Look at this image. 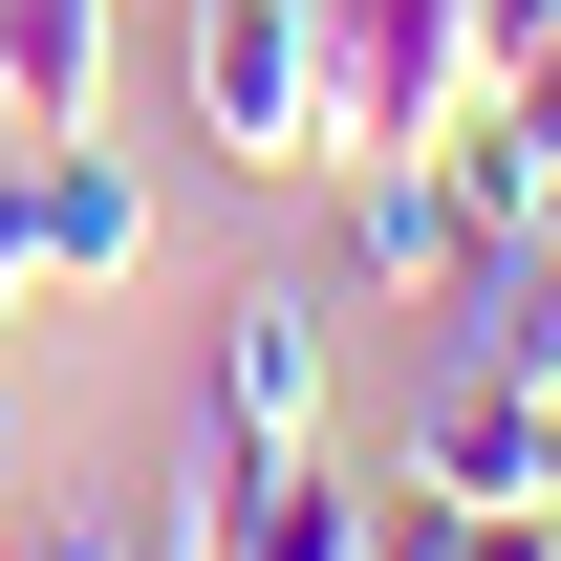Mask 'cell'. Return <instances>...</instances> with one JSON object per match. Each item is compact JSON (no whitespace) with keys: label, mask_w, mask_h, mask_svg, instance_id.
Listing matches in <instances>:
<instances>
[{"label":"cell","mask_w":561,"mask_h":561,"mask_svg":"<svg viewBox=\"0 0 561 561\" xmlns=\"http://www.w3.org/2000/svg\"><path fill=\"white\" fill-rule=\"evenodd\" d=\"M496 108H518V130L561 151V22H540V44H518V66H496Z\"/></svg>","instance_id":"10"},{"label":"cell","mask_w":561,"mask_h":561,"mask_svg":"<svg viewBox=\"0 0 561 561\" xmlns=\"http://www.w3.org/2000/svg\"><path fill=\"white\" fill-rule=\"evenodd\" d=\"M346 280L367 302H454V280H476V216H454V173H432V130L411 151H346Z\"/></svg>","instance_id":"4"},{"label":"cell","mask_w":561,"mask_h":561,"mask_svg":"<svg viewBox=\"0 0 561 561\" xmlns=\"http://www.w3.org/2000/svg\"><path fill=\"white\" fill-rule=\"evenodd\" d=\"M173 87L238 173H324V22L302 0H195L173 22Z\"/></svg>","instance_id":"1"},{"label":"cell","mask_w":561,"mask_h":561,"mask_svg":"<svg viewBox=\"0 0 561 561\" xmlns=\"http://www.w3.org/2000/svg\"><path fill=\"white\" fill-rule=\"evenodd\" d=\"M324 367H346L324 280H260V302L216 324V389H195V411H216V432H260V454H302V432H324Z\"/></svg>","instance_id":"3"},{"label":"cell","mask_w":561,"mask_h":561,"mask_svg":"<svg viewBox=\"0 0 561 561\" xmlns=\"http://www.w3.org/2000/svg\"><path fill=\"white\" fill-rule=\"evenodd\" d=\"M0 130H108V0H0Z\"/></svg>","instance_id":"6"},{"label":"cell","mask_w":561,"mask_h":561,"mask_svg":"<svg viewBox=\"0 0 561 561\" xmlns=\"http://www.w3.org/2000/svg\"><path fill=\"white\" fill-rule=\"evenodd\" d=\"M22 238H44V302H87V280L151 260V173L108 130H22Z\"/></svg>","instance_id":"2"},{"label":"cell","mask_w":561,"mask_h":561,"mask_svg":"<svg viewBox=\"0 0 561 561\" xmlns=\"http://www.w3.org/2000/svg\"><path fill=\"white\" fill-rule=\"evenodd\" d=\"M432 561H561L540 496H432Z\"/></svg>","instance_id":"8"},{"label":"cell","mask_w":561,"mask_h":561,"mask_svg":"<svg viewBox=\"0 0 561 561\" xmlns=\"http://www.w3.org/2000/svg\"><path fill=\"white\" fill-rule=\"evenodd\" d=\"M44 302V238H22V130H0V324Z\"/></svg>","instance_id":"9"},{"label":"cell","mask_w":561,"mask_h":561,"mask_svg":"<svg viewBox=\"0 0 561 561\" xmlns=\"http://www.w3.org/2000/svg\"><path fill=\"white\" fill-rule=\"evenodd\" d=\"M540 22H561V0H476V87L518 66V44H540Z\"/></svg>","instance_id":"11"},{"label":"cell","mask_w":561,"mask_h":561,"mask_svg":"<svg viewBox=\"0 0 561 561\" xmlns=\"http://www.w3.org/2000/svg\"><path fill=\"white\" fill-rule=\"evenodd\" d=\"M0 561H173V540H151V496H44Z\"/></svg>","instance_id":"7"},{"label":"cell","mask_w":561,"mask_h":561,"mask_svg":"<svg viewBox=\"0 0 561 561\" xmlns=\"http://www.w3.org/2000/svg\"><path fill=\"white\" fill-rule=\"evenodd\" d=\"M411 476H454V496H540V518H561V389L432 367V411H411Z\"/></svg>","instance_id":"5"}]
</instances>
